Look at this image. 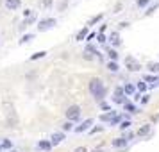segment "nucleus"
Wrapping results in <instances>:
<instances>
[{"label": "nucleus", "mask_w": 159, "mask_h": 152, "mask_svg": "<svg viewBox=\"0 0 159 152\" xmlns=\"http://www.w3.org/2000/svg\"><path fill=\"white\" fill-rule=\"evenodd\" d=\"M88 90H89V93L93 95V99L98 102V104L104 102L106 95H107V88L104 84V81L98 79V77H93V79L88 82Z\"/></svg>", "instance_id": "1"}, {"label": "nucleus", "mask_w": 159, "mask_h": 152, "mask_svg": "<svg viewBox=\"0 0 159 152\" xmlns=\"http://www.w3.org/2000/svg\"><path fill=\"white\" fill-rule=\"evenodd\" d=\"M66 115V120L68 122H79L80 120V115H82V109H80V106H77V104H73V106H70V108L65 111Z\"/></svg>", "instance_id": "2"}, {"label": "nucleus", "mask_w": 159, "mask_h": 152, "mask_svg": "<svg viewBox=\"0 0 159 152\" xmlns=\"http://www.w3.org/2000/svg\"><path fill=\"white\" fill-rule=\"evenodd\" d=\"M56 18H43L38 22V30L39 32H45V30H50L52 27H56Z\"/></svg>", "instance_id": "3"}, {"label": "nucleus", "mask_w": 159, "mask_h": 152, "mask_svg": "<svg viewBox=\"0 0 159 152\" xmlns=\"http://www.w3.org/2000/svg\"><path fill=\"white\" fill-rule=\"evenodd\" d=\"M125 66H127L129 72H139V70H141L139 61H138L136 58H132V56H127V58H125Z\"/></svg>", "instance_id": "4"}, {"label": "nucleus", "mask_w": 159, "mask_h": 152, "mask_svg": "<svg viewBox=\"0 0 159 152\" xmlns=\"http://www.w3.org/2000/svg\"><path fill=\"white\" fill-rule=\"evenodd\" d=\"M91 125H93V118H86L84 122L80 123V125H77L73 131H75L77 134H82V132H86V131H91Z\"/></svg>", "instance_id": "5"}, {"label": "nucleus", "mask_w": 159, "mask_h": 152, "mask_svg": "<svg viewBox=\"0 0 159 152\" xmlns=\"http://www.w3.org/2000/svg\"><path fill=\"white\" fill-rule=\"evenodd\" d=\"M127 145H129V141H127L123 136L115 138V140H113V149H118V150H127Z\"/></svg>", "instance_id": "6"}, {"label": "nucleus", "mask_w": 159, "mask_h": 152, "mask_svg": "<svg viewBox=\"0 0 159 152\" xmlns=\"http://www.w3.org/2000/svg\"><path fill=\"white\" fill-rule=\"evenodd\" d=\"M109 41H111V47H113V48H118V47L122 45V39H120V34H118V30H113V32H111V36H109Z\"/></svg>", "instance_id": "7"}, {"label": "nucleus", "mask_w": 159, "mask_h": 152, "mask_svg": "<svg viewBox=\"0 0 159 152\" xmlns=\"http://www.w3.org/2000/svg\"><path fill=\"white\" fill-rule=\"evenodd\" d=\"M136 134H138V136H141V138L150 136V134H152V123H145V125H141V127L138 129Z\"/></svg>", "instance_id": "8"}, {"label": "nucleus", "mask_w": 159, "mask_h": 152, "mask_svg": "<svg viewBox=\"0 0 159 152\" xmlns=\"http://www.w3.org/2000/svg\"><path fill=\"white\" fill-rule=\"evenodd\" d=\"M38 150H43V152H50L52 150V147H54V145L50 143V140H39V141H38Z\"/></svg>", "instance_id": "9"}, {"label": "nucleus", "mask_w": 159, "mask_h": 152, "mask_svg": "<svg viewBox=\"0 0 159 152\" xmlns=\"http://www.w3.org/2000/svg\"><path fill=\"white\" fill-rule=\"evenodd\" d=\"M123 91H125V95H127V97L136 95V93H138L136 84H134V82H125V84H123Z\"/></svg>", "instance_id": "10"}, {"label": "nucleus", "mask_w": 159, "mask_h": 152, "mask_svg": "<svg viewBox=\"0 0 159 152\" xmlns=\"http://www.w3.org/2000/svg\"><path fill=\"white\" fill-rule=\"evenodd\" d=\"M63 140H65V132H63V131H61V132H54L50 136V143L56 147V145H59Z\"/></svg>", "instance_id": "11"}, {"label": "nucleus", "mask_w": 159, "mask_h": 152, "mask_svg": "<svg viewBox=\"0 0 159 152\" xmlns=\"http://www.w3.org/2000/svg\"><path fill=\"white\" fill-rule=\"evenodd\" d=\"M22 6V0H6V7L9 11H16V9H20Z\"/></svg>", "instance_id": "12"}, {"label": "nucleus", "mask_w": 159, "mask_h": 152, "mask_svg": "<svg viewBox=\"0 0 159 152\" xmlns=\"http://www.w3.org/2000/svg\"><path fill=\"white\" fill-rule=\"evenodd\" d=\"M115 116H118V113L111 109V111H107V113H102V115H100V122H107L109 123L113 118H115Z\"/></svg>", "instance_id": "13"}, {"label": "nucleus", "mask_w": 159, "mask_h": 152, "mask_svg": "<svg viewBox=\"0 0 159 152\" xmlns=\"http://www.w3.org/2000/svg\"><path fill=\"white\" fill-rule=\"evenodd\" d=\"M88 34H89V27H82V29L77 32V36H75V41H82V39H86L88 38Z\"/></svg>", "instance_id": "14"}, {"label": "nucleus", "mask_w": 159, "mask_h": 152, "mask_svg": "<svg viewBox=\"0 0 159 152\" xmlns=\"http://www.w3.org/2000/svg\"><path fill=\"white\" fill-rule=\"evenodd\" d=\"M136 90H138V93L145 95V93H147V90H148V84H147V82H145L143 79L138 81V82H136Z\"/></svg>", "instance_id": "15"}, {"label": "nucleus", "mask_w": 159, "mask_h": 152, "mask_svg": "<svg viewBox=\"0 0 159 152\" xmlns=\"http://www.w3.org/2000/svg\"><path fill=\"white\" fill-rule=\"evenodd\" d=\"M123 109H125V111H129V113H139L138 108H136V104H134V102H130V100H127L125 104H123Z\"/></svg>", "instance_id": "16"}, {"label": "nucleus", "mask_w": 159, "mask_h": 152, "mask_svg": "<svg viewBox=\"0 0 159 152\" xmlns=\"http://www.w3.org/2000/svg\"><path fill=\"white\" fill-rule=\"evenodd\" d=\"M147 68H148V72H150L152 75L159 73V63H156V61H150V63L147 65Z\"/></svg>", "instance_id": "17"}, {"label": "nucleus", "mask_w": 159, "mask_h": 152, "mask_svg": "<svg viewBox=\"0 0 159 152\" xmlns=\"http://www.w3.org/2000/svg\"><path fill=\"white\" fill-rule=\"evenodd\" d=\"M157 7H159V2H154V4H150V6L147 7V11H145L143 15H145V16H150V15H154V13L157 11Z\"/></svg>", "instance_id": "18"}, {"label": "nucleus", "mask_w": 159, "mask_h": 152, "mask_svg": "<svg viewBox=\"0 0 159 152\" xmlns=\"http://www.w3.org/2000/svg\"><path fill=\"white\" fill-rule=\"evenodd\" d=\"M13 149V141L11 140H2L0 141V150H11Z\"/></svg>", "instance_id": "19"}, {"label": "nucleus", "mask_w": 159, "mask_h": 152, "mask_svg": "<svg viewBox=\"0 0 159 152\" xmlns=\"http://www.w3.org/2000/svg\"><path fill=\"white\" fill-rule=\"evenodd\" d=\"M107 58H109V61H118L120 54H118L116 48H109V50H107Z\"/></svg>", "instance_id": "20"}, {"label": "nucleus", "mask_w": 159, "mask_h": 152, "mask_svg": "<svg viewBox=\"0 0 159 152\" xmlns=\"http://www.w3.org/2000/svg\"><path fill=\"white\" fill-rule=\"evenodd\" d=\"M107 70L109 72H118L120 70V65H118V61H107Z\"/></svg>", "instance_id": "21"}, {"label": "nucleus", "mask_w": 159, "mask_h": 152, "mask_svg": "<svg viewBox=\"0 0 159 152\" xmlns=\"http://www.w3.org/2000/svg\"><path fill=\"white\" fill-rule=\"evenodd\" d=\"M123 120H125V115H118V116H115V118L109 122V125H113V127H115V125H120Z\"/></svg>", "instance_id": "22"}, {"label": "nucleus", "mask_w": 159, "mask_h": 152, "mask_svg": "<svg viewBox=\"0 0 159 152\" xmlns=\"http://www.w3.org/2000/svg\"><path fill=\"white\" fill-rule=\"evenodd\" d=\"M111 99H113V102H115V104H120V106H123L125 102L129 100V99H127L125 95H122V97H111Z\"/></svg>", "instance_id": "23"}, {"label": "nucleus", "mask_w": 159, "mask_h": 152, "mask_svg": "<svg viewBox=\"0 0 159 152\" xmlns=\"http://www.w3.org/2000/svg\"><path fill=\"white\" fill-rule=\"evenodd\" d=\"M102 18H104V15H102V13H100V15H95L93 18H91L89 22H88V27H91V25H95V23H98V22L102 20Z\"/></svg>", "instance_id": "24"}, {"label": "nucleus", "mask_w": 159, "mask_h": 152, "mask_svg": "<svg viewBox=\"0 0 159 152\" xmlns=\"http://www.w3.org/2000/svg\"><path fill=\"white\" fill-rule=\"evenodd\" d=\"M122 95H125L123 86H115V90H113V97H122ZM125 97H127V95H125Z\"/></svg>", "instance_id": "25"}, {"label": "nucleus", "mask_w": 159, "mask_h": 152, "mask_svg": "<svg viewBox=\"0 0 159 152\" xmlns=\"http://www.w3.org/2000/svg\"><path fill=\"white\" fill-rule=\"evenodd\" d=\"M45 56H47V50H39V52H36V54H32V56H30V61L41 59V58H45Z\"/></svg>", "instance_id": "26"}, {"label": "nucleus", "mask_w": 159, "mask_h": 152, "mask_svg": "<svg viewBox=\"0 0 159 152\" xmlns=\"http://www.w3.org/2000/svg\"><path fill=\"white\" fill-rule=\"evenodd\" d=\"M130 125H132V122H130V118H125V120H123L122 123H120V125H118V127H120V129L122 131H127L130 127Z\"/></svg>", "instance_id": "27"}, {"label": "nucleus", "mask_w": 159, "mask_h": 152, "mask_svg": "<svg viewBox=\"0 0 159 152\" xmlns=\"http://www.w3.org/2000/svg\"><path fill=\"white\" fill-rule=\"evenodd\" d=\"M30 39H34V34H30V32H29V34H23V36H22V39H20V45H23V43H29Z\"/></svg>", "instance_id": "28"}, {"label": "nucleus", "mask_w": 159, "mask_h": 152, "mask_svg": "<svg viewBox=\"0 0 159 152\" xmlns=\"http://www.w3.org/2000/svg\"><path fill=\"white\" fill-rule=\"evenodd\" d=\"M152 4V0H136V6L138 7H148Z\"/></svg>", "instance_id": "29"}, {"label": "nucleus", "mask_w": 159, "mask_h": 152, "mask_svg": "<svg viewBox=\"0 0 159 152\" xmlns=\"http://www.w3.org/2000/svg\"><path fill=\"white\" fill-rule=\"evenodd\" d=\"M75 127H73V122H68L66 120L65 123H63V132H66V131H73Z\"/></svg>", "instance_id": "30"}, {"label": "nucleus", "mask_w": 159, "mask_h": 152, "mask_svg": "<svg viewBox=\"0 0 159 152\" xmlns=\"http://www.w3.org/2000/svg\"><path fill=\"white\" fill-rule=\"evenodd\" d=\"M134 136H136V132H132V131H125V134H123V138H125L127 141L134 140Z\"/></svg>", "instance_id": "31"}, {"label": "nucleus", "mask_w": 159, "mask_h": 152, "mask_svg": "<svg viewBox=\"0 0 159 152\" xmlns=\"http://www.w3.org/2000/svg\"><path fill=\"white\" fill-rule=\"evenodd\" d=\"M34 22H36V15H32L30 18H25L22 25H25V27H27V25H30V23H34Z\"/></svg>", "instance_id": "32"}, {"label": "nucleus", "mask_w": 159, "mask_h": 152, "mask_svg": "<svg viewBox=\"0 0 159 152\" xmlns=\"http://www.w3.org/2000/svg\"><path fill=\"white\" fill-rule=\"evenodd\" d=\"M102 131H104V125H95V127H91L89 134H97V132H102Z\"/></svg>", "instance_id": "33"}, {"label": "nucleus", "mask_w": 159, "mask_h": 152, "mask_svg": "<svg viewBox=\"0 0 159 152\" xmlns=\"http://www.w3.org/2000/svg\"><path fill=\"white\" fill-rule=\"evenodd\" d=\"M109 38L106 36V34H98V36H97V41H98V43L100 45H106V41H107Z\"/></svg>", "instance_id": "34"}, {"label": "nucleus", "mask_w": 159, "mask_h": 152, "mask_svg": "<svg viewBox=\"0 0 159 152\" xmlns=\"http://www.w3.org/2000/svg\"><path fill=\"white\" fill-rule=\"evenodd\" d=\"M52 4H54V0H41V7H45V9L52 7Z\"/></svg>", "instance_id": "35"}, {"label": "nucleus", "mask_w": 159, "mask_h": 152, "mask_svg": "<svg viewBox=\"0 0 159 152\" xmlns=\"http://www.w3.org/2000/svg\"><path fill=\"white\" fill-rule=\"evenodd\" d=\"M148 100H150V95L145 93V95H141V100H139V102H141V106H147V104H148Z\"/></svg>", "instance_id": "36"}, {"label": "nucleus", "mask_w": 159, "mask_h": 152, "mask_svg": "<svg viewBox=\"0 0 159 152\" xmlns=\"http://www.w3.org/2000/svg\"><path fill=\"white\" fill-rule=\"evenodd\" d=\"M82 58L86 59V61H93L95 56H93V54H89V52H82Z\"/></svg>", "instance_id": "37"}, {"label": "nucleus", "mask_w": 159, "mask_h": 152, "mask_svg": "<svg viewBox=\"0 0 159 152\" xmlns=\"http://www.w3.org/2000/svg\"><path fill=\"white\" fill-rule=\"evenodd\" d=\"M100 109H102V111H106V113H107V111H111V106H109L107 102H100Z\"/></svg>", "instance_id": "38"}, {"label": "nucleus", "mask_w": 159, "mask_h": 152, "mask_svg": "<svg viewBox=\"0 0 159 152\" xmlns=\"http://www.w3.org/2000/svg\"><path fill=\"white\" fill-rule=\"evenodd\" d=\"M97 36H98V32H89V34H88V38H86V41H91V39H95Z\"/></svg>", "instance_id": "39"}, {"label": "nucleus", "mask_w": 159, "mask_h": 152, "mask_svg": "<svg viewBox=\"0 0 159 152\" xmlns=\"http://www.w3.org/2000/svg\"><path fill=\"white\" fill-rule=\"evenodd\" d=\"M32 15H34V13H32L30 9H25V11H23V16H25V18H30Z\"/></svg>", "instance_id": "40"}, {"label": "nucleus", "mask_w": 159, "mask_h": 152, "mask_svg": "<svg viewBox=\"0 0 159 152\" xmlns=\"http://www.w3.org/2000/svg\"><path fill=\"white\" fill-rule=\"evenodd\" d=\"M129 25H130L129 22H120V23H118V27H120V29H127Z\"/></svg>", "instance_id": "41"}, {"label": "nucleus", "mask_w": 159, "mask_h": 152, "mask_svg": "<svg viewBox=\"0 0 159 152\" xmlns=\"http://www.w3.org/2000/svg\"><path fill=\"white\" fill-rule=\"evenodd\" d=\"M66 6H68V0H63V2H61V4H59V9H61V11H63V9L66 7Z\"/></svg>", "instance_id": "42"}, {"label": "nucleus", "mask_w": 159, "mask_h": 152, "mask_svg": "<svg viewBox=\"0 0 159 152\" xmlns=\"http://www.w3.org/2000/svg\"><path fill=\"white\" fill-rule=\"evenodd\" d=\"M73 152H88V149H86V147H77Z\"/></svg>", "instance_id": "43"}, {"label": "nucleus", "mask_w": 159, "mask_h": 152, "mask_svg": "<svg viewBox=\"0 0 159 152\" xmlns=\"http://www.w3.org/2000/svg\"><path fill=\"white\" fill-rule=\"evenodd\" d=\"M120 9H122V4L118 2V4H116V6H115V13H120Z\"/></svg>", "instance_id": "44"}, {"label": "nucleus", "mask_w": 159, "mask_h": 152, "mask_svg": "<svg viewBox=\"0 0 159 152\" xmlns=\"http://www.w3.org/2000/svg\"><path fill=\"white\" fill-rule=\"evenodd\" d=\"M152 122L156 123V122H159V115H152V118H150Z\"/></svg>", "instance_id": "45"}, {"label": "nucleus", "mask_w": 159, "mask_h": 152, "mask_svg": "<svg viewBox=\"0 0 159 152\" xmlns=\"http://www.w3.org/2000/svg\"><path fill=\"white\" fill-rule=\"evenodd\" d=\"M93 152H102V149H95V150Z\"/></svg>", "instance_id": "46"}, {"label": "nucleus", "mask_w": 159, "mask_h": 152, "mask_svg": "<svg viewBox=\"0 0 159 152\" xmlns=\"http://www.w3.org/2000/svg\"><path fill=\"white\" fill-rule=\"evenodd\" d=\"M9 152H18V150H9Z\"/></svg>", "instance_id": "47"}]
</instances>
